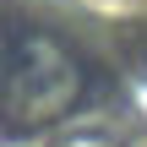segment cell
Masks as SVG:
<instances>
[{
  "mask_svg": "<svg viewBox=\"0 0 147 147\" xmlns=\"http://www.w3.org/2000/svg\"><path fill=\"white\" fill-rule=\"evenodd\" d=\"M82 93V65L65 44L55 38H27L16 55V71L5 82V109L11 125H49L60 120Z\"/></svg>",
  "mask_w": 147,
  "mask_h": 147,
  "instance_id": "6da1fadb",
  "label": "cell"
}]
</instances>
